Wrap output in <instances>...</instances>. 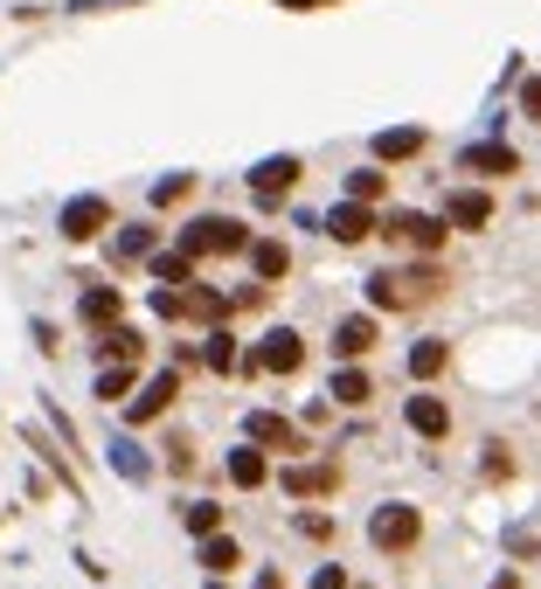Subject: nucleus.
<instances>
[{
	"label": "nucleus",
	"instance_id": "f257e3e1",
	"mask_svg": "<svg viewBox=\"0 0 541 589\" xmlns=\"http://www.w3.org/2000/svg\"><path fill=\"white\" fill-rule=\"evenodd\" d=\"M180 250L201 264V257H237V250H250V229L229 222V215H195L188 229H180Z\"/></svg>",
	"mask_w": 541,
	"mask_h": 589
},
{
	"label": "nucleus",
	"instance_id": "f03ea898",
	"mask_svg": "<svg viewBox=\"0 0 541 589\" xmlns=\"http://www.w3.org/2000/svg\"><path fill=\"white\" fill-rule=\"evenodd\" d=\"M437 285H445L437 271H375V277H368V305H382V313H403V305L437 298Z\"/></svg>",
	"mask_w": 541,
	"mask_h": 589
},
{
	"label": "nucleus",
	"instance_id": "7ed1b4c3",
	"mask_svg": "<svg viewBox=\"0 0 541 589\" xmlns=\"http://www.w3.org/2000/svg\"><path fill=\"white\" fill-rule=\"evenodd\" d=\"M368 541H375L382 555H409V548L424 541V514H417V506H403V499L375 506V514H368Z\"/></svg>",
	"mask_w": 541,
	"mask_h": 589
},
{
	"label": "nucleus",
	"instance_id": "20e7f679",
	"mask_svg": "<svg viewBox=\"0 0 541 589\" xmlns=\"http://www.w3.org/2000/svg\"><path fill=\"white\" fill-rule=\"evenodd\" d=\"M237 368H243V375H299V368H305V340H299L292 326H278V333H264V340L243 354Z\"/></svg>",
	"mask_w": 541,
	"mask_h": 589
},
{
	"label": "nucleus",
	"instance_id": "39448f33",
	"mask_svg": "<svg viewBox=\"0 0 541 589\" xmlns=\"http://www.w3.org/2000/svg\"><path fill=\"white\" fill-rule=\"evenodd\" d=\"M382 236H389V243H409V250H424V257H430V250L445 243V222L424 215V209H396L389 222H382Z\"/></svg>",
	"mask_w": 541,
	"mask_h": 589
},
{
	"label": "nucleus",
	"instance_id": "423d86ee",
	"mask_svg": "<svg viewBox=\"0 0 541 589\" xmlns=\"http://www.w3.org/2000/svg\"><path fill=\"white\" fill-rule=\"evenodd\" d=\"M105 229H112V201L105 194H76L70 209H63V236L70 243H97Z\"/></svg>",
	"mask_w": 541,
	"mask_h": 589
},
{
	"label": "nucleus",
	"instance_id": "0eeeda50",
	"mask_svg": "<svg viewBox=\"0 0 541 589\" xmlns=\"http://www.w3.org/2000/svg\"><path fill=\"white\" fill-rule=\"evenodd\" d=\"M243 430H250V444H257V451H292V457L305 451V430H299L292 417H271V409H250V423H243Z\"/></svg>",
	"mask_w": 541,
	"mask_h": 589
},
{
	"label": "nucleus",
	"instance_id": "6e6552de",
	"mask_svg": "<svg viewBox=\"0 0 541 589\" xmlns=\"http://www.w3.org/2000/svg\"><path fill=\"white\" fill-rule=\"evenodd\" d=\"M299 173H305L299 152H278V160L250 167V194H257V201H278V194H292V188H299Z\"/></svg>",
	"mask_w": 541,
	"mask_h": 589
},
{
	"label": "nucleus",
	"instance_id": "1a4fd4ad",
	"mask_svg": "<svg viewBox=\"0 0 541 589\" xmlns=\"http://www.w3.org/2000/svg\"><path fill=\"white\" fill-rule=\"evenodd\" d=\"M486 222H493V194L486 188H458L445 201V229H458V236H472V229H486Z\"/></svg>",
	"mask_w": 541,
	"mask_h": 589
},
{
	"label": "nucleus",
	"instance_id": "9d476101",
	"mask_svg": "<svg viewBox=\"0 0 541 589\" xmlns=\"http://www.w3.org/2000/svg\"><path fill=\"white\" fill-rule=\"evenodd\" d=\"M180 396V375H153L146 389H133V402H125V423H153V417H167V402Z\"/></svg>",
	"mask_w": 541,
	"mask_h": 589
},
{
	"label": "nucleus",
	"instance_id": "9b49d317",
	"mask_svg": "<svg viewBox=\"0 0 541 589\" xmlns=\"http://www.w3.org/2000/svg\"><path fill=\"white\" fill-rule=\"evenodd\" d=\"M76 319H84L91 333L118 326V319H125V292H118V285H91L84 298H76Z\"/></svg>",
	"mask_w": 541,
	"mask_h": 589
},
{
	"label": "nucleus",
	"instance_id": "f8f14e48",
	"mask_svg": "<svg viewBox=\"0 0 541 589\" xmlns=\"http://www.w3.org/2000/svg\"><path fill=\"white\" fill-rule=\"evenodd\" d=\"M375 229H382V222L368 215V201H341V209L326 215V236H333V243H368Z\"/></svg>",
	"mask_w": 541,
	"mask_h": 589
},
{
	"label": "nucleus",
	"instance_id": "ddd939ff",
	"mask_svg": "<svg viewBox=\"0 0 541 589\" xmlns=\"http://www.w3.org/2000/svg\"><path fill=\"white\" fill-rule=\"evenodd\" d=\"M458 167L500 181V173H521V152H513V146H466V152H458Z\"/></svg>",
	"mask_w": 541,
	"mask_h": 589
},
{
	"label": "nucleus",
	"instance_id": "4468645a",
	"mask_svg": "<svg viewBox=\"0 0 541 589\" xmlns=\"http://www.w3.org/2000/svg\"><path fill=\"white\" fill-rule=\"evenodd\" d=\"M97 354H105V361H118V368H139L146 361V333L139 326H105V340H97Z\"/></svg>",
	"mask_w": 541,
	"mask_h": 589
},
{
	"label": "nucleus",
	"instance_id": "2eb2a0df",
	"mask_svg": "<svg viewBox=\"0 0 541 589\" xmlns=\"http://www.w3.org/2000/svg\"><path fill=\"white\" fill-rule=\"evenodd\" d=\"M368 347H375V313H347L333 326V354H341V361H361Z\"/></svg>",
	"mask_w": 541,
	"mask_h": 589
},
{
	"label": "nucleus",
	"instance_id": "dca6fc26",
	"mask_svg": "<svg viewBox=\"0 0 541 589\" xmlns=\"http://www.w3.org/2000/svg\"><path fill=\"white\" fill-rule=\"evenodd\" d=\"M243 257H250V271H257V285H278V277L292 271V250L278 243V236H257V243L243 250Z\"/></svg>",
	"mask_w": 541,
	"mask_h": 589
},
{
	"label": "nucleus",
	"instance_id": "f3484780",
	"mask_svg": "<svg viewBox=\"0 0 541 589\" xmlns=\"http://www.w3.org/2000/svg\"><path fill=\"white\" fill-rule=\"evenodd\" d=\"M403 417H409L417 438H445V430H451V402H445V396H409Z\"/></svg>",
	"mask_w": 541,
	"mask_h": 589
},
{
	"label": "nucleus",
	"instance_id": "a211bd4d",
	"mask_svg": "<svg viewBox=\"0 0 541 589\" xmlns=\"http://www.w3.org/2000/svg\"><path fill=\"white\" fill-rule=\"evenodd\" d=\"M341 485V465H285V493L292 499H320Z\"/></svg>",
	"mask_w": 541,
	"mask_h": 589
},
{
	"label": "nucleus",
	"instance_id": "6ab92c4d",
	"mask_svg": "<svg viewBox=\"0 0 541 589\" xmlns=\"http://www.w3.org/2000/svg\"><path fill=\"white\" fill-rule=\"evenodd\" d=\"M326 396L341 402V409H368V402H375V381L361 375V368H347V361H341V375L326 381Z\"/></svg>",
	"mask_w": 541,
	"mask_h": 589
},
{
	"label": "nucleus",
	"instance_id": "aec40b11",
	"mask_svg": "<svg viewBox=\"0 0 541 589\" xmlns=\"http://www.w3.org/2000/svg\"><path fill=\"white\" fill-rule=\"evenodd\" d=\"M424 152V133L417 125H389V133H375V160L389 167V160H417Z\"/></svg>",
	"mask_w": 541,
	"mask_h": 589
},
{
	"label": "nucleus",
	"instance_id": "412c9836",
	"mask_svg": "<svg viewBox=\"0 0 541 589\" xmlns=\"http://www.w3.org/2000/svg\"><path fill=\"white\" fill-rule=\"evenodd\" d=\"M264 478H271V465H264V451H257V444L229 451V485H243V493H257Z\"/></svg>",
	"mask_w": 541,
	"mask_h": 589
},
{
	"label": "nucleus",
	"instance_id": "4be33fe9",
	"mask_svg": "<svg viewBox=\"0 0 541 589\" xmlns=\"http://www.w3.org/2000/svg\"><path fill=\"white\" fill-rule=\"evenodd\" d=\"M237 561H243V548L229 541V534H201V569H209V576H229Z\"/></svg>",
	"mask_w": 541,
	"mask_h": 589
},
{
	"label": "nucleus",
	"instance_id": "5701e85b",
	"mask_svg": "<svg viewBox=\"0 0 541 589\" xmlns=\"http://www.w3.org/2000/svg\"><path fill=\"white\" fill-rule=\"evenodd\" d=\"M445 368H451V347L445 340H417V347H409V375H417V381L445 375Z\"/></svg>",
	"mask_w": 541,
	"mask_h": 589
},
{
	"label": "nucleus",
	"instance_id": "b1692460",
	"mask_svg": "<svg viewBox=\"0 0 541 589\" xmlns=\"http://www.w3.org/2000/svg\"><path fill=\"white\" fill-rule=\"evenodd\" d=\"M201 361H209V375H237L243 354H237V340H229V333L216 326V333H209V347H201Z\"/></svg>",
	"mask_w": 541,
	"mask_h": 589
},
{
	"label": "nucleus",
	"instance_id": "393cba45",
	"mask_svg": "<svg viewBox=\"0 0 541 589\" xmlns=\"http://www.w3.org/2000/svg\"><path fill=\"white\" fill-rule=\"evenodd\" d=\"M153 277H167V285H195V257H188V250H160V257H153Z\"/></svg>",
	"mask_w": 541,
	"mask_h": 589
},
{
	"label": "nucleus",
	"instance_id": "a878e982",
	"mask_svg": "<svg viewBox=\"0 0 541 589\" xmlns=\"http://www.w3.org/2000/svg\"><path fill=\"white\" fill-rule=\"evenodd\" d=\"M382 188H389V173H382V167H354L347 173V201H382Z\"/></svg>",
	"mask_w": 541,
	"mask_h": 589
},
{
	"label": "nucleus",
	"instance_id": "bb28decb",
	"mask_svg": "<svg viewBox=\"0 0 541 589\" xmlns=\"http://www.w3.org/2000/svg\"><path fill=\"white\" fill-rule=\"evenodd\" d=\"M112 257H118V264H139V257H153V229H146V222H139V229H125V236L112 243Z\"/></svg>",
	"mask_w": 541,
	"mask_h": 589
},
{
	"label": "nucleus",
	"instance_id": "cd10ccee",
	"mask_svg": "<svg viewBox=\"0 0 541 589\" xmlns=\"http://www.w3.org/2000/svg\"><path fill=\"white\" fill-rule=\"evenodd\" d=\"M180 520H188V534L201 541V534H222V506H216V499H195V506H188Z\"/></svg>",
	"mask_w": 541,
	"mask_h": 589
},
{
	"label": "nucleus",
	"instance_id": "c85d7f7f",
	"mask_svg": "<svg viewBox=\"0 0 541 589\" xmlns=\"http://www.w3.org/2000/svg\"><path fill=\"white\" fill-rule=\"evenodd\" d=\"M188 194H195V173H167V181L153 188V209H180Z\"/></svg>",
	"mask_w": 541,
	"mask_h": 589
},
{
	"label": "nucleus",
	"instance_id": "c756f323",
	"mask_svg": "<svg viewBox=\"0 0 541 589\" xmlns=\"http://www.w3.org/2000/svg\"><path fill=\"white\" fill-rule=\"evenodd\" d=\"M125 396H133V368H105V375H97V402H125Z\"/></svg>",
	"mask_w": 541,
	"mask_h": 589
},
{
	"label": "nucleus",
	"instance_id": "7c9ffc66",
	"mask_svg": "<svg viewBox=\"0 0 541 589\" xmlns=\"http://www.w3.org/2000/svg\"><path fill=\"white\" fill-rule=\"evenodd\" d=\"M112 465H118V472H125V478H146V472H153V465H146V457H139V451H133V444H125V438H118V444H112Z\"/></svg>",
	"mask_w": 541,
	"mask_h": 589
},
{
	"label": "nucleus",
	"instance_id": "2f4dec72",
	"mask_svg": "<svg viewBox=\"0 0 541 589\" xmlns=\"http://www.w3.org/2000/svg\"><path fill=\"white\" fill-rule=\"evenodd\" d=\"M167 472H195V451H188V438H167Z\"/></svg>",
	"mask_w": 541,
	"mask_h": 589
},
{
	"label": "nucleus",
	"instance_id": "473e14b6",
	"mask_svg": "<svg viewBox=\"0 0 541 589\" xmlns=\"http://www.w3.org/2000/svg\"><path fill=\"white\" fill-rule=\"evenodd\" d=\"M299 534H305V541H326L333 520H326V514H299Z\"/></svg>",
	"mask_w": 541,
	"mask_h": 589
},
{
	"label": "nucleus",
	"instance_id": "72a5a7b5",
	"mask_svg": "<svg viewBox=\"0 0 541 589\" xmlns=\"http://www.w3.org/2000/svg\"><path fill=\"white\" fill-rule=\"evenodd\" d=\"M521 112L541 125V76H528V84H521Z\"/></svg>",
	"mask_w": 541,
	"mask_h": 589
},
{
	"label": "nucleus",
	"instance_id": "f704fd0d",
	"mask_svg": "<svg viewBox=\"0 0 541 589\" xmlns=\"http://www.w3.org/2000/svg\"><path fill=\"white\" fill-rule=\"evenodd\" d=\"M507 472H513V457L493 444V451H486V478H507Z\"/></svg>",
	"mask_w": 541,
	"mask_h": 589
},
{
	"label": "nucleus",
	"instance_id": "c9c22d12",
	"mask_svg": "<svg viewBox=\"0 0 541 589\" xmlns=\"http://www.w3.org/2000/svg\"><path fill=\"white\" fill-rule=\"evenodd\" d=\"M153 313H160V319H180V292H153Z\"/></svg>",
	"mask_w": 541,
	"mask_h": 589
},
{
	"label": "nucleus",
	"instance_id": "e433bc0d",
	"mask_svg": "<svg viewBox=\"0 0 541 589\" xmlns=\"http://www.w3.org/2000/svg\"><path fill=\"white\" fill-rule=\"evenodd\" d=\"M313 589H347V569H333V561H326V569L313 576Z\"/></svg>",
	"mask_w": 541,
	"mask_h": 589
},
{
	"label": "nucleus",
	"instance_id": "4c0bfd02",
	"mask_svg": "<svg viewBox=\"0 0 541 589\" xmlns=\"http://www.w3.org/2000/svg\"><path fill=\"white\" fill-rule=\"evenodd\" d=\"M257 589H285V576H278V569H264V576H257Z\"/></svg>",
	"mask_w": 541,
	"mask_h": 589
}]
</instances>
